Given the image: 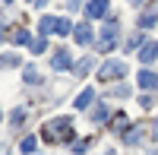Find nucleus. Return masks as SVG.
<instances>
[{
	"label": "nucleus",
	"instance_id": "1",
	"mask_svg": "<svg viewBox=\"0 0 158 155\" xmlns=\"http://www.w3.org/2000/svg\"><path fill=\"white\" fill-rule=\"evenodd\" d=\"M70 130H73V120L70 117H60V120H48L44 130H41V136L48 139V143H57V136L70 139Z\"/></svg>",
	"mask_w": 158,
	"mask_h": 155
},
{
	"label": "nucleus",
	"instance_id": "2",
	"mask_svg": "<svg viewBox=\"0 0 158 155\" xmlns=\"http://www.w3.org/2000/svg\"><path fill=\"white\" fill-rule=\"evenodd\" d=\"M123 73H127V63H123V60H108V63L98 70L101 79H120Z\"/></svg>",
	"mask_w": 158,
	"mask_h": 155
},
{
	"label": "nucleus",
	"instance_id": "3",
	"mask_svg": "<svg viewBox=\"0 0 158 155\" xmlns=\"http://www.w3.org/2000/svg\"><path fill=\"white\" fill-rule=\"evenodd\" d=\"M85 13H89V19L108 16V13H111V0H89V3H85Z\"/></svg>",
	"mask_w": 158,
	"mask_h": 155
},
{
	"label": "nucleus",
	"instance_id": "4",
	"mask_svg": "<svg viewBox=\"0 0 158 155\" xmlns=\"http://www.w3.org/2000/svg\"><path fill=\"white\" fill-rule=\"evenodd\" d=\"M117 22H111V25H104V32H101V41H98V48L101 51H108V48H114V41H117Z\"/></svg>",
	"mask_w": 158,
	"mask_h": 155
},
{
	"label": "nucleus",
	"instance_id": "5",
	"mask_svg": "<svg viewBox=\"0 0 158 155\" xmlns=\"http://www.w3.org/2000/svg\"><path fill=\"white\" fill-rule=\"evenodd\" d=\"M136 86H139V89H149V92H152V89H158V76H155V73H149V70H142V73L136 76Z\"/></svg>",
	"mask_w": 158,
	"mask_h": 155
},
{
	"label": "nucleus",
	"instance_id": "6",
	"mask_svg": "<svg viewBox=\"0 0 158 155\" xmlns=\"http://www.w3.org/2000/svg\"><path fill=\"white\" fill-rule=\"evenodd\" d=\"M155 57H158V41H149L139 48V63H152Z\"/></svg>",
	"mask_w": 158,
	"mask_h": 155
},
{
	"label": "nucleus",
	"instance_id": "7",
	"mask_svg": "<svg viewBox=\"0 0 158 155\" xmlns=\"http://www.w3.org/2000/svg\"><path fill=\"white\" fill-rule=\"evenodd\" d=\"M51 67H54V70H70V54H67V51H54V57H51Z\"/></svg>",
	"mask_w": 158,
	"mask_h": 155
},
{
	"label": "nucleus",
	"instance_id": "8",
	"mask_svg": "<svg viewBox=\"0 0 158 155\" xmlns=\"http://www.w3.org/2000/svg\"><path fill=\"white\" fill-rule=\"evenodd\" d=\"M73 35H76V38H73L76 44H89V41H92V29H89L85 22H82V25H76V29H73Z\"/></svg>",
	"mask_w": 158,
	"mask_h": 155
},
{
	"label": "nucleus",
	"instance_id": "9",
	"mask_svg": "<svg viewBox=\"0 0 158 155\" xmlns=\"http://www.w3.org/2000/svg\"><path fill=\"white\" fill-rule=\"evenodd\" d=\"M92 98H95V92H92V89H82V95H76V101H73V105H76L79 111H85V108L92 105Z\"/></svg>",
	"mask_w": 158,
	"mask_h": 155
},
{
	"label": "nucleus",
	"instance_id": "10",
	"mask_svg": "<svg viewBox=\"0 0 158 155\" xmlns=\"http://www.w3.org/2000/svg\"><path fill=\"white\" fill-rule=\"evenodd\" d=\"M54 29H57V19H54V16H44V19H41V35L54 32Z\"/></svg>",
	"mask_w": 158,
	"mask_h": 155
},
{
	"label": "nucleus",
	"instance_id": "11",
	"mask_svg": "<svg viewBox=\"0 0 158 155\" xmlns=\"http://www.w3.org/2000/svg\"><path fill=\"white\" fill-rule=\"evenodd\" d=\"M89 70H92V60H89V57H82V60L76 63V76H85Z\"/></svg>",
	"mask_w": 158,
	"mask_h": 155
},
{
	"label": "nucleus",
	"instance_id": "12",
	"mask_svg": "<svg viewBox=\"0 0 158 155\" xmlns=\"http://www.w3.org/2000/svg\"><path fill=\"white\" fill-rule=\"evenodd\" d=\"M13 41H16V44H32V35H29V32H22V29H19L16 35H13Z\"/></svg>",
	"mask_w": 158,
	"mask_h": 155
},
{
	"label": "nucleus",
	"instance_id": "13",
	"mask_svg": "<svg viewBox=\"0 0 158 155\" xmlns=\"http://www.w3.org/2000/svg\"><path fill=\"white\" fill-rule=\"evenodd\" d=\"M35 146H38V139H35V136L22 139V152H25V155H32V152H35Z\"/></svg>",
	"mask_w": 158,
	"mask_h": 155
},
{
	"label": "nucleus",
	"instance_id": "14",
	"mask_svg": "<svg viewBox=\"0 0 158 155\" xmlns=\"http://www.w3.org/2000/svg\"><path fill=\"white\" fill-rule=\"evenodd\" d=\"M29 48H32V54H41V51L48 48V41H44V38H35V41H32Z\"/></svg>",
	"mask_w": 158,
	"mask_h": 155
},
{
	"label": "nucleus",
	"instance_id": "15",
	"mask_svg": "<svg viewBox=\"0 0 158 155\" xmlns=\"http://www.w3.org/2000/svg\"><path fill=\"white\" fill-rule=\"evenodd\" d=\"M139 136H142V127H133V130H130L123 139H127V143H139Z\"/></svg>",
	"mask_w": 158,
	"mask_h": 155
},
{
	"label": "nucleus",
	"instance_id": "16",
	"mask_svg": "<svg viewBox=\"0 0 158 155\" xmlns=\"http://www.w3.org/2000/svg\"><path fill=\"white\" fill-rule=\"evenodd\" d=\"M70 29H73L70 19H57V32H60V35H70Z\"/></svg>",
	"mask_w": 158,
	"mask_h": 155
},
{
	"label": "nucleus",
	"instance_id": "17",
	"mask_svg": "<svg viewBox=\"0 0 158 155\" xmlns=\"http://www.w3.org/2000/svg\"><path fill=\"white\" fill-rule=\"evenodd\" d=\"M92 117H95V120L101 124L104 117H108V108H104V105H98V108H95V114H92Z\"/></svg>",
	"mask_w": 158,
	"mask_h": 155
},
{
	"label": "nucleus",
	"instance_id": "18",
	"mask_svg": "<svg viewBox=\"0 0 158 155\" xmlns=\"http://www.w3.org/2000/svg\"><path fill=\"white\" fill-rule=\"evenodd\" d=\"M0 63H3V67H16V63H19V57H16V54H6Z\"/></svg>",
	"mask_w": 158,
	"mask_h": 155
},
{
	"label": "nucleus",
	"instance_id": "19",
	"mask_svg": "<svg viewBox=\"0 0 158 155\" xmlns=\"http://www.w3.org/2000/svg\"><path fill=\"white\" fill-rule=\"evenodd\" d=\"M127 48H130V51H133V48H142V35H133V38L127 41Z\"/></svg>",
	"mask_w": 158,
	"mask_h": 155
},
{
	"label": "nucleus",
	"instance_id": "20",
	"mask_svg": "<svg viewBox=\"0 0 158 155\" xmlns=\"http://www.w3.org/2000/svg\"><path fill=\"white\" fill-rule=\"evenodd\" d=\"M155 19H158V16H155V13H146V16H142V19H139V25H155Z\"/></svg>",
	"mask_w": 158,
	"mask_h": 155
},
{
	"label": "nucleus",
	"instance_id": "21",
	"mask_svg": "<svg viewBox=\"0 0 158 155\" xmlns=\"http://www.w3.org/2000/svg\"><path fill=\"white\" fill-rule=\"evenodd\" d=\"M25 82H38V73H35V67H29V70H25Z\"/></svg>",
	"mask_w": 158,
	"mask_h": 155
},
{
	"label": "nucleus",
	"instance_id": "22",
	"mask_svg": "<svg viewBox=\"0 0 158 155\" xmlns=\"http://www.w3.org/2000/svg\"><path fill=\"white\" fill-rule=\"evenodd\" d=\"M22 117H25V111H22V108L13 111V124H22Z\"/></svg>",
	"mask_w": 158,
	"mask_h": 155
},
{
	"label": "nucleus",
	"instance_id": "23",
	"mask_svg": "<svg viewBox=\"0 0 158 155\" xmlns=\"http://www.w3.org/2000/svg\"><path fill=\"white\" fill-rule=\"evenodd\" d=\"M29 3H32V6H44L48 0H29Z\"/></svg>",
	"mask_w": 158,
	"mask_h": 155
},
{
	"label": "nucleus",
	"instance_id": "24",
	"mask_svg": "<svg viewBox=\"0 0 158 155\" xmlns=\"http://www.w3.org/2000/svg\"><path fill=\"white\" fill-rule=\"evenodd\" d=\"M152 130H155V139H158V120H155V127H152Z\"/></svg>",
	"mask_w": 158,
	"mask_h": 155
},
{
	"label": "nucleus",
	"instance_id": "25",
	"mask_svg": "<svg viewBox=\"0 0 158 155\" xmlns=\"http://www.w3.org/2000/svg\"><path fill=\"white\" fill-rule=\"evenodd\" d=\"M133 3H142V0H133Z\"/></svg>",
	"mask_w": 158,
	"mask_h": 155
},
{
	"label": "nucleus",
	"instance_id": "26",
	"mask_svg": "<svg viewBox=\"0 0 158 155\" xmlns=\"http://www.w3.org/2000/svg\"><path fill=\"white\" fill-rule=\"evenodd\" d=\"M6 3H10V0H6Z\"/></svg>",
	"mask_w": 158,
	"mask_h": 155
}]
</instances>
